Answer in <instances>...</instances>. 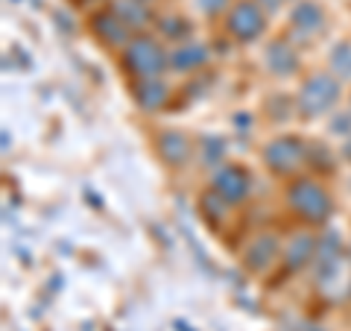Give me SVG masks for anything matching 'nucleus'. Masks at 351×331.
I'll return each instance as SVG.
<instances>
[{"label":"nucleus","instance_id":"1","mask_svg":"<svg viewBox=\"0 0 351 331\" xmlns=\"http://www.w3.org/2000/svg\"><path fill=\"white\" fill-rule=\"evenodd\" d=\"M287 203L293 205V212L299 214L302 220H307V223H316V226L325 223V220L331 217V212H334L331 194H328L316 179L293 182L290 191H287Z\"/></svg>","mask_w":351,"mask_h":331},{"label":"nucleus","instance_id":"2","mask_svg":"<svg viewBox=\"0 0 351 331\" xmlns=\"http://www.w3.org/2000/svg\"><path fill=\"white\" fill-rule=\"evenodd\" d=\"M339 100V80L331 73H313L302 82L299 94H295V109L304 120L325 115L328 109H334Z\"/></svg>","mask_w":351,"mask_h":331},{"label":"nucleus","instance_id":"3","mask_svg":"<svg viewBox=\"0 0 351 331\" xmlns=\"http://www.w3.org/2000/svg\"><path fill=\"white\" fill-rule=\"evenodd\" d=\"M123 62L132 73L141 76V80H158V76L167 71L170 56L152 36H135L126 44Z\"/></svg>","mask_w":351,"mask_h":331},{"label":"nucleus","instance_id":"4","mask_svg":"<svg viewBox=\"0 0 351 331\" xmlns=\"http://www.w3.org/2000/svg\"><path fill=\"white\" fill-rule=\"evenodd\" d=\"M228 32L237 41H255L263 30H267V15H263V6L258 0H237L232 6V12L226 18Z\"/></svg>","mask_w":351,"mask_h":331},{"label":"nucleus","instance_id":"5","mask_svg":"<svg viewBox=\"0 0 351 331\" xmlns=\"http://www.w3.org/2000/svg\"><path fill=\"white\" fill-rule=\"evenodd\" d=\"M263 161H267L276 173L290 176V173H295L307 161V147H304L302 138L284 135V138H276L267 150H263Z\"/></svg>","mask_w":351,"mask_h":331},{"label":"nucleus","instance_id":"6","mask_svg":"<svg viewBox=\"0 0 351 331\" xmlns=\"http://www.w3.org/2000/svg\"><path fill=\"white\" fill-rule=\"evenodd\" d=\"M325 27V12L316 0H299L290 12V36L299 38V41H307L313 36H319Z\"/></svg>","mask_w":351,"mask_h":331},{"label":"nucleus","instance_id":"7","mask_svg":"<svg viewBox=\"0 0 351 331\" xmlns=\"http://www.w3.org/2000/svg\"><path fill=\"white\" fill-rule=\"evenodd\" d=\"M214 194H219L226 203H243L249 191H252V179L243 168H237V164H226V168H219L214 173Z\"/></svg>","mask_w":351,"mask_h":331},{"label":"nucleus","instance_id":"8","mask_svg":"<svg viewBox=\"0 0 351 331\" xmlns=\"http://www.w3.org/2000/svg\"><path fill=\"white\" fill-rule=\"evenodd\" d=\"M278 249H281L278 238H276V235H269V231H267V235H258V238L246 247L243 261H246V267H249V270L261 273V270H267L269 264L278 258Z\"/></svg>","mask_w":351,"mask_h":331},{"label":"nucleus","instance_id":"9","mask_svg":"<svg viewBox=\"0 0 351 331\" xmlns=\"http://www.w3.org/2000/svg\"><path fill=\"white\" fill-rule=\"evenodd\" d=\"M156 147H158V156L167 161L170 168H182V164H188V159H191V141L176 129L161 132Z\"/></svg>","mask_w":351,"mask_h":331},{"label":"nucleus","instance_id":"10","mask_svg":"<svg viewBox=\"0 0 351 331\" xmlns=\"http://www.w3.org/2000/svg\"><path fill=\"white\" fill-rule=\"evenodd\" d=\"M129 24L126 21H120L114 12H100L94 18V32L100 36L106 44H120V47H126V44L132 41L129 38Z\"/></svg>","mask_w":351,"mask_h":331},{"label":"nucleus","instance_id":"11","mask_svg":"<svg viewBox=\"0 0 351 331\" xmlns=\"http://www.w3.org/2000/svg\"><path fill=\"white\" fill-rule=\"evenodd\" d=\"M267 68L276 76H290L299 71V56L287 41H272L267 47Z\"/></svg>","mask_w":351,"mask_h":331},{"label":"nucleus","instance_id":"12","mask_svg":"<svg viewBox=\"0 0 351 331\" xmlns=\"http://www.w3.org/2000/svg\"><path fill=\"white\" fill-rule=\"evenodd\" d=\"M316 244H319V240H316L313 235H307V231L293 235V240L287 244V252H284V264H287L290 270H302L307 261H313Z\"/></svg>","mask_w":351,"mask_h":331},{"label":"nucleus","instance_id":"13","mask_svg":"<svg viewBox=\"0 0 351 331\" xmlns=\"http://www.w3.org/2000/svg\"><path fill=\"white\" fill-rule=\"evenodd\" d=\"M135 100L141 109H147V112H158V109L170 100V91L161 80H141L135 85Z\"/></svg>","mask_w":351,"mask_h":331},{"label":"nucleus","instance_id":"14","mask_svg":"<svg viewBox=\"0 0 351 331\" xmlns=\"http://www.w3.org/2000/svg\"><path fill=\"white\" fill-rule=\"evenodd\" d=\"M205 62H208V50L202 44H182V47H176L170 53V68L179 73H191L196 68H202Z\"/></svg>","mask_w":351,"mask_h":331},{"label":"nucleus","instance_id":"15","mask_svg":"<svg viewBox=\"0 0 351 331\" xmlns=\"http://www.w3.org/2000/svg\"><path fill=\"white\" fill-rule=\"evenodd\" d=\"M112 12H114L120 21H126L129 27H144L147 18H149L144 0H114Z\"/></svg>","mask_w":351,"mask_h":331},{"label":"nucleus","instance_id":"16","mask_svg":"<svg viewBox=\"0 0 351 331\" xmlns=\"http://www.w3.org/2000/svg\"><path fill=\"white\" fill-rule=\"evenodd\" d=\"M223 156H226V144L219 138H205L202 141V161L217 168V164H223Z\"/></svg>","mask_w":351,"mask_h":331},{"label":"nucleus","instance_id":"17","mask_svg":"<svg viewBox=\"0 0 351 331\" xmlns=\"http://www.w3.org/2000/svg\"><path fill=\"white\" fill-rule=\"evenodd\" d=\"M331 65L339 76H351V44H339L331 53Z\"/></svg>","mask_w":351,"mask_h":331},{"label":"nucleus","instance_id":"18","mask_svg":"<svg viewBox=\"0 0 351 331\" xmlns=\"http://www.w3.org/2000/svg\"><path fill=\"white\" fill-rule=\"evenodd\" d=\"M199 3V9L205 15H217V12H223V9L228 6V0H196Z\"/></svg>","mask_w":351,"mask_h":331},{"label":"nucleus","instance_id":"19","mask_svg":"<svg viewBox=\"0 0 351 331\" xmlns=\"http://www.w3.org/2000/svg\"><path fill=\"white\" fill-rule=\"evenodd\" d=\"M184 24V21H164V24H161V30L164 32H167V36H176V38H182L184 36V32H188V27H182Z\"/></svg>","mask_w":351,"mask_h":331},{"label":"nucleus","instance_id":"20","mask_svg":"<svg viewBox=\"0 0 351 331\" xmlns=\"http://www.w3.org/2000/svg\"><path fill=\"white\" fill-rule=\"evenodd\" d=\"M258 3L263 6V12H278V9L287 3V0H258Z\"/></svg>","mask_w":351,"mask_h":331},{"label":"nucleus","instance_id":"21","mask_svg":"<svg viewBox=\"0 0 351 331\" xmlns=\"http://www.w3.org/2000/svg\"><path fill=\"white\" fill-rule=\"evenodd\" d=\"M343 152H346V156L351 159V141H346V147H343Z\"/></svg>","mask_w":351,"mask_h":331}]
</instances>
